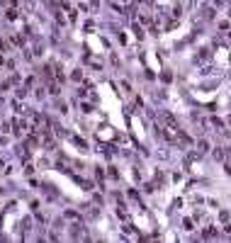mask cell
I'll return each mask as SVG.
<instances>
[{"instance_id": "1", "label": "cell", "mask_w": 231, "mask_h": 243, "mask_svg": "<svg viewBox=\"0 0 231 243\" xmlns=\"http://www.w3.org/2000/svg\"><path fill=\"white\" fill-rule=\"evenodd\" d=\"M226 231H229V234H231V224H226Z\"/></svg>"}]
</instances>
